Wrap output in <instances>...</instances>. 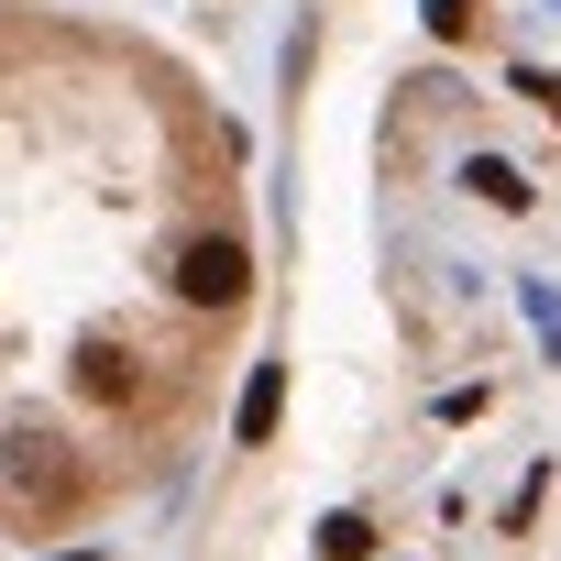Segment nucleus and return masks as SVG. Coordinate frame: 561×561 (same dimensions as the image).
<instances>
[{
    "label": "nucleus",
    "instance_id": "2",
    "mask_svg": "<svg viewBox=\"0 0 561 561\" xmlns=\"http://www.w3.org/2000/svg\"><path fill=\"white\" fill-rule=\"evenodd\" d=\"M275 231L220 78L78 0H0V550L165 506L264 353Z\"/></svg>",
    "mask_w": 561,
    "mask_h": 561
},
{
    "label": "nucleus",
    "instance_id": "1",
    "mask_svg": "<svg viewBox=\"0 0 561 561\" xmlns=\"http://www.w3.org/2000/svg\"><path fill=\"white\" fill-rule=\"evenodd\" d=\"M275 242L209 561H561V0H298Z\"/></svg>",
    "mask_w": 561,
    "mask_h": 561
}]
</instances>
